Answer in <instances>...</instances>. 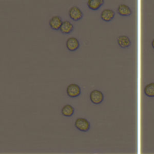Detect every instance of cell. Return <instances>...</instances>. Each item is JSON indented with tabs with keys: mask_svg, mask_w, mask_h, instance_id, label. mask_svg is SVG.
Masks as SVG:
<instances>
[{
	"mask_svg": "<svg viewBox=\"0 0 154 154\" xmlns=\"http://www.w3.org/2000/svg\"><path fill=\"white\" fill-rule=\"evenodd\" d=\"M115 16V12L110 8L103 9L100 13L101 19L105 22H109L113 19Z\"/></svg>",
	"mask_w": 154,
	"mask_h": 154,
	"instance_id": "cell-7",
	"label": "cell"
},
{
	"mask_svg": "<svg viewBox=\"0 0 154 154\" xmlns=\"http://www.w3.org/2000/svg\"><path fill=\"white\" fill-rule=\"evenodd\" d=\"M60 30L63 34H69L73 30V25L69 20H64L63 22Z\"/></svg>",
	"mask_w": 154,
	"mask_h": 154,
	"instance_id": "cell-10",
	"label": "cell"
},
{
	"mask_svg": "<svg viewBox=\"0 0 154 154\" xmlns=\"http://www.w3.org/2000/svg\"><path fill=\"white\" fill-rule=\"evenodd\" d=\"M66 92L70 97H76L79 96L81 90L80 87L77 84L72 83L67 86Z\"/></svg>",
	"mask_w": 154,
	"mask_h": 154,
	"instance_id": "cell-2",
	"label": "cell"
},
{
	"mask_svg": "<svg viewBox=\"0 0 154 154\" xmlns=\"http://www.w3.org/2000/svg\"><path fill=\"white\" fill-rule=\"evenodd\" d=\"M117 13L123 16H128L132 14V10L131 8L125 4H120L119 5L117 9Z\"/></svg>",
	"mask_w": 154,
	"mask_h": 154,
	"instance_id": "cell-9",
	"label": "cell"
},
{
	"mask_svg": "<svg viewBox=\"0 0 154 154\" xmlns=\"http://www.w3.org/2000/svg\"><path fill=\"white\" fill-rule=\"evenodd\" d=\"M74 125L78 130L84 132H87L90 128V122L87 119L82 117L77 118L75 122Z\"/></svg>",
	"mask_w": 154,
	"mask_h": 154,
	"instance_id": "cell-1",
	"label": "cell"
},
{
	"mask_svg": "<svg viewBox=\"0 0 154 154\" xmlns=\"http://www.w3.org/2000/svg\"><path fill=\"white\" fill-rule=\"evenodd\" d=\"M144 94L149 97H154V82H150L144 88Z\"/></svg>",
	"mask_w": 154,
	"mask_h": 154,
	"instance_id": "cell-13",
	"label": "cell"
},
{
	"mask_svg": "<svg viewBox=\"0 0 154 154\" xmlns=\"http://www.w3.org/2000/svg\"><path fill=\"white\" fill-rule=\"evenodd\" d=\"M104 3V0H88L87 5L88 8L92 10H98Z\"/></svg>",
	"mask_w": 154,
	"mask_h": 154,
	"instance_id": "cell-11",
	"label": "cell"
},
{
	"mask_svg": "<svg viewBox=\"0 0 154 154\" xmlns=\"http://www.w3.org/2000/svg\"><path fill=\"white\" fill-rule=\"evenodd\" d=\"M75 111L74 108L70 104L65 105L61 109V114L65 117H71Z\"/></svg>",
	"mask_w": 154,
	"mask_h": 154,
	"instance_id": "cell-12",
	"label": "cell"
},
{
	"mask_svg": "<svg viewBox=\"0 0 154 154\" xmlns=\"http://www.w3.org/2000/svg\"><path fill=\"white\" fill-rule=\"evenodd\" d=\"M117 40L118 45L122 48H126L131 45V41L129 37L126 35H119Z\"/></svg>",
	"mask_w": 154,
	"mask_h": 154,
	"instance_id": "cell-8",
	"label": "cell"
},
{
	"mask_svg": "<svg viewBox=\"0 0 154 154\" xmlns=\"http://www.w3.org/2000/svg\"><path fill=\"white\" fill-rule=\"evenodd\" d=\"M152 46L153 47V48L154 49V38L152 40Z\"/></svg>",
	"mask_w": 154,
	"mask_h": 154,
	"instance_id": "cell-14",
	"label": "cell"
},
{
	"mask_svg": "<svg viewBox=\"0 0 154 154\" xmlns=\"http://www.w3.org/2000/svg\"><path fill=\"white\" fill-rule=\"evenodd\" d=\"M66 47L70 51H75L77 50L79 46V42L77 38L70 37L66 40Z\"/></svg>",
	"mask_w": 154,
	"mask_h": 154,
	"instance_id": "cell-6",
	"label": "cell"
},
{
	"mask_svg": "<svg viewBox=\"0 0 154 154\" xmlns=\"http://www.w3.org/2000/svg\"><path fill=\"white\" fill-rule=\"evenodd\" d=\"M62 18L59 16H52L49 21V24L50 27L54 29V30H58L60 29V27L62 25L63 23Z\"/></svg>",
	"mask_w": 154,
	"mask_h": 154,
	"instance_id": "cell-5",
	"label": "cell"
},
{
	"mask_svg": "<svg viewBox=\"0 0 154 154\" xmlns=\"http://www.w3.org/2000/svg\"><path fill=\"white\" fill-rule=\"evenodd\" d=\"M69 15L70 17L75 21L79 20L83 17L82 11L76 5H73L70 8L69 10Z\"/></svg>",
	"mask_w": 154,
	"mask_h": 154,
	"instance_id": "cell-4",
	"label": "cell"
},
{
	"mask_svg": "<svg viewBox=\"0 0 154 154\" xmlns=\"http://www.w3.org/2000/svg\"><path fill=\"white\" fill-rule=\"evenodd\" d=\"M90 99L94 104H100L103 100V93L99 90H93L90 93Z\"/></svg>",
	"mask_w": 154,
	"mask_h": 154,
	"instance_id": "cell-3",
	"label": "cell"
}]
</instances>
